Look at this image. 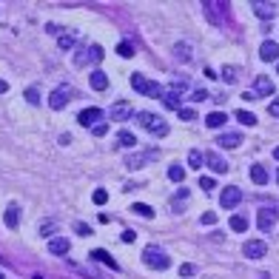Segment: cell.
<instances>
[{
	"mask_svg": "<svg viewBox=\"0 0 279 279\" xmlns=\"http://www.w3.org/2000/svg\"><path fill=\"white\" fill-rule=\"evenodd\" d=\"M137 123L145 128L148 134H154V137H165V134H168V123H165L160 114H151V111H140V114H137Z\"/></svg>",
	"mask_w": 279,
	"mask_h": 279,
	"instance_id": "obj_1",
	"label": "cell"
},
{
	"mask_svg": "<svg viewBox=\"0 0 279 279\" xmlns=\"http://www.w3.org/2000/svg\"><path fill=\"white\" fill-rule=\"evenodd\" d=\"M131 89L140 92V94H148V97H160V100H163V94H165V89L160 86V83H151L148 77H142L140 71L131 74Z\"/></svg>",
	"mask_w": 279,
	"mask_h": 279,
	"instance_id": "obj_2",
	"label": "cell"
},
{
	"mask_svg": "<svg viewBox=\"0 0 279 279\" xmlns=\"http://www.w3.org/2000/svg\"><path fill=\"white\" fill-rule=\"evenodd\" d=\"M142 262H145L148 268H154V271H165V268H171L168 254H165V251H160L157 245H148V248L142 251Z\"/></svg>",
	"mask_w": 279,
	"mask_h": 279,
	"instance_id": "obj_3",
	"label": "cell"
},
{
	"mask_svg": "<svg viewBox=\"0 0 279 279\" xmlns=\"http://www.w3.org/2000/svg\"><path fill=\"white\" fill-rule=\"evenodd\" d=\"M71 97H74V89H71L69 83H63V86H57V89L51 92L48 105H51V108H66V103H69Z\"/></svg>",
	"mask_w": 279,
	"mask_h": 279,
	"instance_id": "obj_4",
	"label": "cell"
},
{
	"mask_svg": "<svg viewBox=\"0 0 279 279\" xmlns=\"http://www.w3.org/2000/svg\"><path fill=\"white\" fill-rule=\"evenodd\" d=\"M277 220H279V211H277V208H262V211H256V228H259V231H271Z\"/></svg>",
	"mask_w": 279,
	"mask_h": 279,
	"instance_id": "obj_5",
	"label": "cell"
},
{
	"mask_svg": "<svg viewBox=\"0 0 279 279\" xmlns=\"http://www.w3.org/2000/svg\"><path fill=\"white\" fill-rule=\"evenodd\" d=\"M220 202H222V208H236L239 202H242V191L236 186H228V188H222V197H220Z\"/></svg>",
	"mask_w": 279,
	"mask_h": 279,
	"instance_id": "obj_6",
	"label": "cell"
},
{
	"mask_svg": "<svg viewBox=\"0 0 279 279\" xmlns=\"http://www.w3.org/2000/svg\"><path fill=\"white\" fill-rule=\"evenodd\" d=\"M100 120H103V111H100V108H94V105H92V108H83L80 117H77V123L86 126V128H94Z\"/></svg>",
	"mask_w": 279,
	"mask_h": 279,
	"instance_id": "obj_7",
	"label": "cell"
},
{
	"mask_svg": "<svg viewBox=\"0 0 279 279\" xmlns=\"http://www.w3.org/2000/svg\"><path fill=\"white\" fill-rule=\"evenodd\" d=\"M242 251H245V256H248V259H262V256H265V251H268V245L262 242V239H248Z\"/></svg>",
	"mask_w": 279,
	"mask_h": 279,
	"instance_id": "obj_8",
	"label": "cell"
},
{
	"mask_svg": "<svg viewBox=\"0 0 279 279\" xmlns=\"http://www.w3.org/2000/svg\"><path fill=\"white\" fill-rule=\"evenodd\" d=\"M103 60V46H89L86 48V54H77L74 63L77 66H86V63H100Z\"/></svg>",
	"mask_w": 279,
	"mask_h": 279,
	"instance_id": "obj_9",
	"label": "cell"
},
{
	"mask_svg": "<svg viewBox=\"0 0 279 279\" xmlns=\"http://www.w3.org/2000/svg\"><path fill=\"white\" fill-rule=\"evenodd\" d=\"M251 9H254V14L256 17H262V20H271V17H274V14H277V3H262V0H259V3H251Z\"/></svg>",
	"mask_w": 279,
	"mask_h": 279,
	"instance_id": "obj_10",
	"label": "cell"
},
{
	"mask_svg": "<svg viewBox=\"0 0 279 279\" xmlns=\"http://www.w3.org/2000/svg\"><path fill=\"white\" fill-rule=\"evenodd\" d=\"M259 57L265 60V63H274V60H279V43H274V40H265V43H262V48H259Z\"/></svg>",
	"mask_w": 279,
	"mask_h": 279,
	"instance_id": "obj_11",
	"label": "cell"
},
{
	"mask_svg": "<svg viewBox=\"0 0 279 279\" xmlns=\"http://www.w3.org/2000/svg\"><path fill=\"white\" fill-rule=\"evenodd\" d=\"M239 142H242V134H233V131L217 137V145H220V148H228V151H231V148H239Z\"/></svg>",
	"mask_w": 279,
	"mask_h": 279,
	"instance_id": "obj_12",
	"label": "cell"
},
{
	"mask_svg": "<svg viewBox=\"0 0 279 279\" xmlns=\"http://www.w3.org/2000/svg\"><path fill=\"white\" fill-rule=\"evenodd\" d=\"M151 160H157V151H148V154H131V157H126V165H128V168H142V165L151 163Z\"/></svg>",
	"mask_w": 279,
	"mask_h": 279,
	"instance_id": "obj_13",
	"label": "cell"
},
{
	"mask_svg": "<svg viewBox=\"0 0 279 279\" xmlns=\"http://www.w3.org/2000/svg\"><path fill=\"white\" fill-rule=\"evenodd\" d=\"M205 163H208V168H211V171H217V174H225V171H228V163H225L217 151L205 154Z\"/></svg>",
	"mask_w": 279,
	"mask_h": 279,
	"instance_id": "obj_14",
	"label": "cell"
},
{
	"mask_svg": "<svg viewBox=\"0 0 279 279\" xmlns=\"http://www.w3.org/2000/svg\"><path fill=\"white\" fill-rule=\"evenodd\" d=\"M48 251L54 256H66L69 254V239H66V236H51V239H48Z\"/></svg>",
	"mask_w": 279,
	"mask_h": 279,
	"instance_id": "obj_15",
	"label": "cell"
},
{
	"mask_svg": "<svg viewBox=\"0 0 279 279\" xmlns=\"http://www.w3.org/2000/svg\"><path fill=\"white\" fill-rule=\"evenodd\" d=\"M108 117H111L114 123H123V120L131 117V108H128V103H114L111 108H108Z\"/></svg>",
	"mask_w": 279,
	"mask_h": 279,
	"instance_id": "obj_16",
	"label": "cell"
},
{
	"mask_svg": "<svg viewBox=\"0 0 279 279\" xmlns=\"http://www.w3.org/2000/svg\"><path fill=\"white\" fill-rule=\"evenodd\" d=\"M254 94H256V97H271V94H274V83L268 80V77H256Z\"/></svg>",
	"mask_w": 279,
	"mask_h": 279,
	"instance_id": "obj_17",
	"label": "cell"
},
{
	"mask_svg": "<svg viewBox=\"0 0 279 279\" xmlns=\"http://www.w3.org/2000/svg\"><path fill=\"white\" fill-rule=\"evenodd\" d=\"M89 256H92L94 262H103V265H105V268H111V271H117V268H120V265L114 262V259H111V254H108V251H103V248H97V251H92Z\"/></svg>",
	"mask_w": 279,
	"mask_h": 279,
	"instance_id": "obj_18",
	"label": "cell"
},
{
	"mask_svg": "<svg viewBox=\"0 0 279 279\" xmlns=\"http://www.w3.org/2000/svg\"><path fill=\"white\" fill-rule=\"evenodd\" d=\"M89 83H92L94 92H105V89H108V74L97 69V71H92V80H89Z\"/></svg>",
	"mask_w": 279,
	"mask_h": 279,
	"instance_id": "obj_19",
	"label": "cell"
},
{
	"mask_svg": "<svg viewBox=\"0 0 279 279\" xmlns=\"http://www.w3.org/2000/svg\"><path fill=\"white\" fill-rule=\"evenodd\" d=\"M117 145L120 148H134L137 145V137L131 131H117Z\"/></svg>",
	"mask_w": 279,
	"mask_h": 279,
	"instance_id": "obj_20",
	"label": "cell"
},
{
	"mask_svg": "<svg viewBox=\"0 0 279 279\" xmlns=\"http://www.w3.org/2000/svg\"><path fill=\"white\" fill-rule=\"evenodd\" d=\"M163 105H165V108H177V111H180V92H174V89H165Z\"/></svg>",
	"mask_w": 279,
	"mask_h": 279,
	"instance_id": "obj_21",
	"label": "cell"
},
{
	"mask_svg": "<svg viewBox=\"0 0 279 279\" xmlns=\"http://www.w3.org/2000/svg\"><path fill=\"white\" fill-rule=\"evenodd\" d=\"M251 180H254L256 186H265L268 183V171H265V165H251Z\"/></svg>",
	"mask_w": 279,
	"mask_h": 279,
	"instance_id": "obj_22",
	"label": "cell"
},
{
	"mask_svg": "<svg viewBox=\"0 0 279 279\" xmlns=\"http://www.w3.org/2000/svg\"><path fill=\"white\" fill-rule=\"evenodd\" d=\"M3 220H6L9 228H17V222H20V208H17V205H9L6 214H3Z\"/></svg>",
	"mask_w": 279,
	"mask_h": 279,
	"instance_id": "obj_23",
	"label": "cell"
},
{
	"mask_svg": "<svg viewBox=\"0 0 279 279\" xmlns=\"http://www.w3.org/2000/svg\"><path fill=\"white\" fill-rule=\"evenodd\" d=\"M225 123H228V117L222 114V111H214V114L205 117V126H208V128H222Z\"/></svg>",
	"mask_w": 279,
	"mask_h": 279,
	"instance_id": "obj_24",
	"label": "cell"
},
{
	"mask_svg": "<svg viewBox=\"0 0 279 279\" xmlns=\"http://www.w3.org/2000/svg\"><path fill=\"white\" fill-rule=\"evenodd\" d=\"M231 231H236V233L248 231V217L245 214H233L231 217Z\"/></svg>",
	"mask_w": 279,
	"mask_h": 279,
	"instance_id": "obj_25",
	"label": "cell"
},
{
	"mask_svg": "<svg viewBox=\"0 0 279 279\" xmlns=\"http://www.w3.org/2000/svg\"><path fill=\"white\" fill-rule=\"evenodd\" d=\"M174 57L180 60V63L191 60V46H186V43H177V46H174Z\"/></svg>",
	"mask_w": 279,
	"mask_h": 279,
	"instance_id": "obj_26",
	"label": "cell"
},
{
	"mask_svg": "<svg viewBox=\"0 0 279 279\" xmlns=\"http://www.w3.org/2000/svg\"><path fill=\"white\" fill-rule=\"evenodd\" d=\"M131 211H134L137 217H145V220H151V217H154V208H151V205H142V202H134Z\"/></svg>",
	"mask_w": 279,
	"mask_h": 279,
	"instance_id": "obj_27",
	"label": "cell"
},
{
	"mask_svg": "<svg viewBox=\"0 0 279 279\" xmlns=\"http://www.w3.org/2000/svg\"><path fill=\"white\" fill-rule=\"evenodd\" d=\"M168 180L183 183V180H186V168H183V165H171V168H168Z\"/></svg>",
	"mask_w": 279,
	"mask_h": 279,
	"instance_id": "obj_28",
	"label": "cell"
},
{
	"mask_svg": "<svg viewBox=\"0 0 279 279\" xmlns=\"http://www.w3.org/2000/svg\"><path fill=\"white\" fill-rule=\"evenodd\" d=\"M117 54H120V57H134V46H131V43H128V40H123V43H117Z\"/></svg>",
	"mask_w": 279,
	"mask_h": 279,
	"instance_id": "obj_29",
	"label": "cell"
},
{
	"mask_svg": "<svg viewBox=\"0 0 279 279\" xmlns=\"http://www.w3.org/2000/svg\"><path fill=\"white\" fill-rule=\"evenodd\" d=\"M236 120L242 126H256V114H251V111H236Z\"/></svg>",
	"mask_w": 279,
	"mask_h": 279,
	"instance_id": "obj_30",
	"label": "cell"
},
{
	"mask_svg": "<svg viewBox=\"0 0 279 279\" xmlns=\"http://www.w3.org/2000/svg\"><path fill=\"white\" fill-rule=\"evenodd\" d=\"M199 188H202V191H217V180H214V177H199Z\"/></svg>",
	"mask_w": 279,
	"mask_h": 279,
	"instance_id": "obj_31",
	"label": "cell"
},
{
	"mask_svg": "<svg viewBox=\"0 0 279 279\" xmlns=\"http://www.w3.org/2000/svg\"><path fill=\"white\" fill-rule=\"evenodd\" d=\"M57 46L63 48V51H69V48H74V35H60Z\"/></svg>",
	"mask_w": 279,
	"mask_h": 279,
	"instance_id": "obj_32",
	"label": "cell"
},
{
	"mask_svg": "<svg viewBox=\"0 0 279 279\" xmlns=\"http://www.w3.org/2000/svg\"><path fill=\"white\" fill-rule=\"evenodd\" d=\"M23 97H26V100H29L32 105H37V103H40V92H37L35 86H32V89H26V94H23Z\"/></svg>",
	"mask_w": 279,
	"mask_h": 279,
	"instance_id": "obj_33",
	"label": "cell"
},
{
	"mask_svg": "<svg viewBox=\"0 0 279 279\" xmlns=\"http://www.w3.org/2000/svg\"><path fill=\"white\" fill-rule=\"evenodd\" d=\"M202 160H205V157H202L199 151H191V154H188V165H191V168H199V165H202Z\"/></svg>",
	"mask_w": 279,
	"mask_h": 279,
	"instance_id": "obj_34",
	"label": "cell"
},
{
	"mask_svg": "<svg viewBox=\"0 0 279 279\" xmlns=\"http://www.w3.org/2000/svg\"><path fill=\"white\" fill-rule=\"evenodd\" d=\"M177 114H180V120H186V123H191V120H197V111H194V108H180Z\"/></svg>",
	"mask_w": 279,
	"mask_h": 279,
	"instance_id": "obj_35",
	"label": "cell"
},
{
	"mask_svg": "<svg viewBox=\"0 0 279 279\" xmlns=\"http://www.w3.org/2000/svg\"><path fill=\"white\" fill-rule=\"evenodd\" d=\"M92 199H94V202H97V205H105V202H108V194H105L103 188H97V191H94V194H92Z\"/></svg>",
	"mask_w": 279,
	"mask_h": 279,
	"instance_id": "obj_36",
	"label": "cell"
},
{
	"mask_svg": "<svg viewBox=\"0 0 279 279\" xmlns=\"http://www.w3.org/2000/svg\"><path fill=\"white\" fill-rule=\"evenodd\" d=\"M222 80L233 83V80H236V69H233V66H225V69H222Z\"/></svg>",
	"mask_w": 279,
	"mask_h": 279,
	"instance_id": "obj_37",
	"label": "cell"
},
{
	"mask_svg": "<svg viewBox=\"0 0 279 279\" xmlns=\"http://www.w3.org/2000/svg\"><path fill=\"white\" fill-rule=\"evenodd\" d=\"M74 231H77V233H83V236H89V233H92V228H89L86 222H74Z\"/></svg>",
	"mask_w": 279,
	"mask_h": 279,
	"instance_id": "obj_38",
	"label": "cell"
},
{
	"mask_svg": "<svg viewBox=\"0 0 279 279\" xmlns=\"http://www.w3.org/2000/svg\"><path fill=\"white\" fill-rule=\"evenodd\" d=\"M105 131H108V126H105V123H97V126L92 128V134H94V137H103Z\"/></svg>",
	"mask_w": 279,
	"mask_h": 279,
	"instance_id": "obj_39",
	"label": "cell"
},
{
	"mask_svg": "<svg viewBox=\"0 0 279 279\" xmlns=\"http://www.w3.org/2000/svg\"><path fill=\"white\" fill-rule=\"evenodd\" d=\"M202 100H208V92L197 89V92H194V103H202Z\"/></svg>",
	"mask_w": 279,
	"mask_h": 279,
	"instance_id": "obj_40",
	"label": "cell"
},
{
	"mask_svg": "<svg viewBox=\"0 0 279 279\" xmlns=\"http://www.w3.org/2000/svg\"><path fill=\"white\" fill-rule=\"evenodd\" d=\"M214 222H217V214H202V225H214Z\"/></svg>",
	"mask_w": 279,
	"mask_h": 279,
	"instance_id": "obj_41",
	"label": "cell"
},
{
	"mask_svg": "<svg viewBox=\"0 0 279 279\" xmlns=\"http://www.w3.org/2000/svg\"><path fill=\"white\" fill-rule=\"evenodd\" d=\"M194 271H197V268H194V265H188V262H186V265H183V268H180V274H183V277H191Z\"/></svg>",
	"mask_w": 279,
	"mask_h": 279,
	"instance_id": "obj_42",
	"label": "cell"
},
{
	"mask_svg": "<svg viewBox=\"0 0 279 279\" xmlns=\"http://www.w3.org/2000/svg\"><path fill=\"white\" fill-rule=\"evenodd\" d=\"M268 111H271V117H279V97L271 103V108H268Z\"/></svg>",
	"mask_w": 279,
	"mask_h": 279,
	"instance_id": "obj_43",
	"label": "cell"
},
{
	"mask_svg": "<svg viewBox=\"0 0 279 279\" xmlns=\"http://www.w3.org/2000/svg\"><path fill=\"white\" fill-rule=\"evenodd\" d=\"M137 239V233L134 231H123V242H134Z\"/></svg>",
	"mask_w": 279,
	"mask_h": 279,
	"instance_id": "obj_44",
	"label": "cell"
},
{
	"mask_svg": "<svg viewBox=\"0 0 279 279\" xmlns=\"http://www.w3.org/2000/svg\"><path fill=\"white\" fill-rule=\"evenodd\" d=\"M54 228H57V225H54V222H43V228H40V231H43V233H48V231H54Z\"/></svg>",
	"mask_w": 279,
	"mask_h": 279,
	"instance_id": "obj_45",
	"label": "cell"
},
{
	"mask_svg": "<svg viewBox=\"0 0 279 279\" xmlns=\"http://www.w3.org/2000/svg\"><path fill=\"white\" fill-rule=\"evenodd\" d=\"M3 92H9V83H6V80H0V94H3Z\"/></svg>",
	"mask_w": 279,
	"mask_h": 279,
	"instance_id": "obj_46",
	"label": "cell"
},
{
	"mask_svg": "<svg viewBox=\"0 0 279 279\" xmlns=\"http://www.w3.org/2000/svg\"><path fill=\"white\" fill-rule=\"evenodd\" d=\"M274 157H277V160H279V148H274Z\"/></svg>",
	"mask_w": 279,
	"mask_h": 279,
	"instance_id": "obj_47",
	"label": "cell"
},
{
	"mask_svg": "<svg viewBox=\"0 0 279 279\" xmlns=\"http://www.w3.org/2000/svg\"><path fill=\"white\" fill-rule=\"evenodd\" d=\"M32 279H43V277H40V274H35V277H32Z\"/></svg>",
	"mask_w": 279,
	"mask_h": 279,
	"instance_id": "obj_48",
	"label": "cell"
},
{
	"mask_svg": "<svg viewBox=\"0 0 279 279\" xmlns=\"http://www.w3.org/2000/svg\"><path fill=\"white\" fill-rule=\"evenodd\" d=\"M0 279H6V277H3V271H0Z\"/></svg>",
	"mask_w": 279,
	"mask_h": 279,
	"instance_id": "obj_49",
	"label": "cell"
},
{
	"mask_svg": "<svg viewBox=\"0 0 279 279\" xmlns=\"http://www.w3.org/2000/svg\"><path fill=\"white\" fill-rule=\"evenodd\" d=\"M277 74H279V63H277Z\"/></svg>",
	"mask_w": 279,
	"mask_h": 279,
	"instance_id": "obj_50",
	"label": "cell"
},
{
	"mask_svg": "<svg viewBox=\"0 0 279 279\" xmlns=\"http://www.w3.org/2000/svg\"><path fill=\"white\" fill-rule=\"evenodd\" d=\"M277 183H279V174H277Z\"/></svg>",
	"mask_w": 279,
	"mask_h": 279,
	"instance_id": "obj_51",
	"label": "cell"
}]
</instances>
